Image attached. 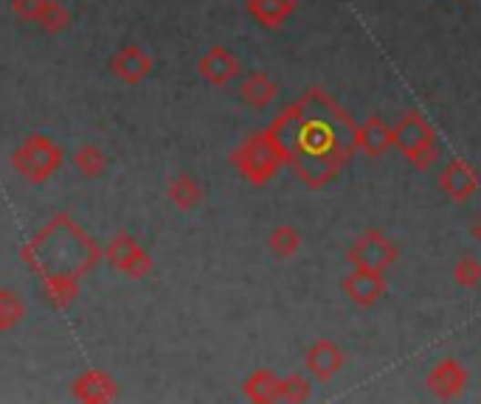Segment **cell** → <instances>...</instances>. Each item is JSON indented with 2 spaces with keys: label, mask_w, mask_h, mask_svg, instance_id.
Instances as JSON below:
<instances>
[{
  "label": "cell",
  "mask_w": 481,
  "mask_h": 404,
  "mask_svg": "<svg viewBox=\"0 0 481 404\" xmlns=\"http://www.w3.org/2000/svg\"><path fill=\"white\" fill-rule=\"evenodd\" d=\"M287 166L307 188L327 186L358 152V124L321 87H310L273 124Z\"/></svg>",
  "instance_id": "obj_1"
},
{
  "label": "cell",
  "mask_w": 481,
  "mask_h": 404,
  "mask_svg": "<svg viewBox=\"0 0 481 404\" xmlns=\"http://www.w3.org/2000/svg\"><path fill=\"white\" fill-rule=\"evenodd\" d=\"M394 146L403 152V157L416 168V172H428L442 152L434 124L420 110L405 113L394 124Z\"/></svg>",
  "instance_id": "obj_2"
},
{
  "label": "cell",
  "mask_w": 481,
  "mask_h": 404,
  "mask_svg": "<svg viewBox=\"0 0 481 404\" xmlns=\"http://www.w3.org/2000/svg\"><path fill=\"white\" fill-rule=\"evenodd\" d=\"M234 163L240 166V172L245 175V180H251L253 186H265L271 183L279 168L287 163L284 160V152L279 146V141L271 135V129L253 135V138H248L240 152L234 155Z\"/></svg>",
  "instance_id": "obj_3"
},
{
  "label": "cell",
  "mask_w": 481,
  "mask_h": 404,
  "mask_svg": "<svg viewBox=\"0 0 481 404\" xmlns=\"http://www.w3.org/2000/svg\"><path fill=\"white\" fill-rule=\"evenodd\" d=\"M400 258V247L397 242H392L386 233L380 227H369L363 230L352 247L346 250V261L352 267H366V269H380V273H386V269Z\"/></svg>",
  "instance_id": "obj_4"
},
{
  "label": "cell",
  "mask_w": 481,
  "mask_h": 404,
  "mask_svg": "<svg viewBox=\"0 0 481 404\" xmlns=\"http://www.w3.org/2000/svg\"><path fill=\"white\" fill-rule=\"evenodd\" d=\"M343 295L361 309H372L386 298L389 292V278L380 269H366V267H352V273L343 276L341 281Z\"/></svg>",
  "instance_id": "obj_5"
},
{
  "label": "cell",
  "mask_w": 481,
  "mask_h": 404,
  "mask_svg": "<svg viewBox=\"0 0 481 404\" xmlns=\"http://www.w3.org/2000/svg\"><path fill=\"white\" fill-rule=\"evenodd\" d=\"M467 382H470L467 368H465L459 359H454V357L439 359V362L428 370V379H425L431 396H436V399H442V401L459 399V396L465 393Z\"/></svg>",
  "instance_id": "obj_6"
},
{
  "label": "cell",
  "mask_w": 481,
  "mask_h": 404,
  "mask_svg": "<svg viewBox=\"0 0 481 404\" xmlns=\"http://www.w3.org/2000/svg\"><path fill=\"white\" fill-rule=\"evenodd\" d=\"M346 365V354L335 340H315L304 351V368L307 374L318 382H330L341 374V368Z\"/></svg>",
  "instance_id": "obj_7"
},
{
  "label": "cell",
  "mask_w": 481,
  "mask_h": 404,
  "mask_svg": "<svg viewBox=\"0 0 481 404\" xmlns=\"http://www.w3.org/2000/svg\"><path fill=\"white\" fill-rule=\"evenodd\" d=\"M478 186H481L478 172H476V168L467 160H462V157H454L451 163L442 168V175H439V188L447 197H451L454 202L473 199L476 191H478Z\"/></svg>",
  "instance_id": "obj_8"
},
{
  "label": "cell",
  "mask_w": 481,
  "mask_h": 404,
  "mask_svg": "<svg viewBox=\"0 0 481 404\" xmlns=\"http://www.w3.org/2000/svg\"><path fill=\"white\" fill-rule=\"evenodd\" d=\"M392 146H394V126H389L380 116H369L363 124H358V152L377 160Z\"/></svg>",
  "instance_id": "obj_9"
},
{
  "label": "cell",
  "mask_w": 481,
  "mask_h": 404,
  "mask_svg": "<svg viewBox=\"0 0 481 404\" xmlns=\"http://www.w3.org/2000/svg\"><path fill=\"white\" fill-rule=\"evenodd\" d=\"M248 9L265 28H279L296 15L299 0H248Z\"/></svg>",
  "instance_id": "obj_10"
},
{
  "label": "cell",
  "mask_w": 481,
  "mask_h": 404,
  "mask_svg": "<svg viewBox=\"0 0 481 404\" xmlns=\"http://www.w3.org/2000/svg\"><path fill=\"white\" fill-rule=\"evenodd\" d=\"M240 93H242V98L248 101L251 107L265 110L268 105H273V98L279 96V85L268 74H251Z\"/></svg>",
  "instance_id": "obj_11"
},
{
  "label": "cell",
  "mask_w": 481,
  "mask_h": 404,
  "mask_svg": "<svg viewBox=\"0 0 481 404\" xmlns=\"http://www.w3.org/2000/svg\"><path fill=\"white\" fill-rule=\"evenodd\" d=\"M245 396L251 401H279L281 399V377H276L273 370H256L245 385Z\"/></svg>",
  "instance_id": "obj_12"
},
{
  "label": "cell",
  "mask_w": 481,
  "mask_h": 404,
  "mask_svg": "<svg viewBox=\"0 0 481 404\" xmlns=\"http://www.w3.org/2000/svg\"><path fill=\"white\" fill-rule=\"evenodd\" d=\"M302 245H304V239L293 225H279L268 236V247L276 258H293L302 250Z\"/></svg>",
  "instance_id": "obj_13"
},
{
  "label": "cell",
  "mask_w": 481,
  "mask_h": 404,
  "mask_svg": "<svg viewBox=\"0 0 481 404\" xmlns=\"http://www.w3.org/2000/svg\"><path fill=\"white\" fill-rule=\"evenodd\" d=\"M240 71V62L234 56H229L226 51H214L206 62H203V74L211 79V82H229L234 74Z\"/></svg>",
  "instance_id": "obj_14"
},
{
  "label": "cell",
  "mask_w": 481,
  "mask_h": 404,
  "mask_svg": "<svg viewBox=\"0 0 481 404\" xmlns=\"http://www.w3.org/2000/svg\"><path fill=\"white\" fill-rule=\"evenodd\" d=\"M312 399V379L310 374H291L281 379V401L302 404Z\"/></svg>",
  "instance_id": "obj_15"
},
{
  "label": "cell",
  "mask_w": 481,
  "mask_h": 404,
  "mask_svg": "<svg viewBox=\"0 0 481 404\" xmlns=\"http://www.w3.org/2000/svg\"><path fill=\"white\" fill-rule=\"evenodd\" d=\"M454 281L465 289H478L481 287V261L476 256H462L454 264Z\"/></svg>",
  "instance_id": "obj_16"
}]
</instances>
